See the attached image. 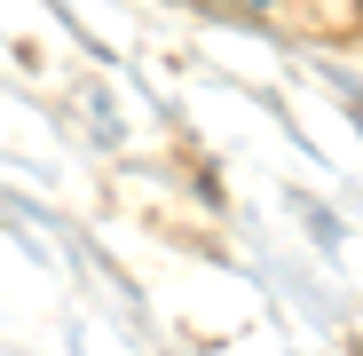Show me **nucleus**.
Instances as JSON below:
<instances>
[{
	"instance_id": "nucleus-1",
	"label": "nucleus",
	"mask_w": 363,
	"mask_h": 356,
	"mask_svg": "<svg viewBox=\"0 0 363 356\" xmlns=\"http://www.w3.org/2000/svg\"><path fill=\"white\" fill-rule=\"evenodd\" d=\"M237 9H269V0H237Z\"/></svg>"
}]
</instances>
